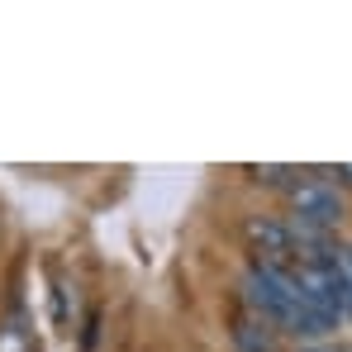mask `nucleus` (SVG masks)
<instances>
[{
	"instance_id": "f257e3e1",
	"label": "nucleus",
	"mask_w": 352,
	"mask_h": 352,
	"mask_svg": "<svg viewBox=\"0 0 352 352\" xmlns=\"http://www.w3.org/2000/svg\"><path fill=\"white\" fill-rule=\"evenodd\" d=\"M243 300H248V309H252L257 319H267L272 329H286V319H291L295 305H300L291 272L262 267V262L248 267V276H243Z\"/></svg>"
},
{
	"instance_id": "f03ea898",
	"label": "nucleus",
	"mask_w": 352,
	"mask_h": 352,
	"mask_svg": "<svg viewBox=\"0 0 352 352\" xmlns=\"http://www.w3.org/2000/svg\"><path fill=\"white\" fill-rule=\"evenodd\" d=\"M291 219L305 229L333 234L343 219V190L329 176H295L291 181Z\"/></svg>"
},
{
	"instance_id": "7ed1b4c3",
	"label": "nucleus",
	"mask_w": 352,
	"mask_h": 352,
	"mask_svg": "<svg viewBox=\"0 0 352 352\" xmlns=\"http://www.w3.org/2000/svg\"><path fill=\"white\" fill-rule=\"evenodd\" d=\"M243 234H248V243H252V262L291 272L295 252H291V224H286V219H267V214H252V219L243 224Z\"/></svg>"
},
{
	"instance_id": "20e7f679",
	"label": "nucleus",
	"mask_w": 352,
	"mask_h": 352,
	"mask_svg": "<svg viewBox=\"0 0 352 352\" xmlns=\"http://www.w3.org/2000/svg\"><path fill=\"white\" fill-rule=\"evenodd\" d=\"M234 348L238 352H276V329L248 309V314L234 319Z\"/></svg>"
},
{
	"instance_id": "39448f33",
	"label": "nucleus",
	"mask_w": 352,
	"mask_h": 352,
	"mask_svg": "<svg viewBox=\"0 0 352 352\" xmlns=\"http://www.w3.org/2000/svg\"><path fill=\"white\" fill-rule=\"evenodd\" d=\"M329 257H333V267H338V276H343V291H348V314H352V248H348V243H333V248H329Z\"/></svg>"
},
{
	"instance_id": "423d86ee",
	"label": "nucleus",
	"mask_w": 352,
	"mask_h": 352,
	"mask_svg": "<svg viewBox=\"0 0 352 352\" xmlns=\"http://www.w3.org/2000/svg\"><path fill=\"white\" fill-rule=\"evenodd\" d=\"M252 181H262V186H286L291 176H305L300 167H248Z\"/></svg>"
},
{
	"instance_id": "0eeeda50",
	"label": "nucleus",
	"mask_w": 352,
	"mask_h": 352,
	"mask_svg": "<svg viewBox=\"0 0 352 352\" xmlns=\"http://www.w3.org/2000/svg\"><path fill=\"white\" fill-rule=\"evenodd\" d=\"M0 352H34V343H29V333L19 324H5L0 329Z\"/></svg>"
},
{
	"instance_id": "6e6552de",
	"label": "nucleus",
	"mask_w": 352,
	"mask_h": 352,
	"mask_svg": "<svg viewBox=\"0 0 352 352\" xmlns=\"http://www.w3.org/2000/svg\"><path fill=\"white\" fill-rule=\"evenodd\" d=\"M333 176H338L343 186H352V162H343V167H338V172H333Z\"/></svg>"
},
{
	"instance_id": "1a4fd4ad",
	"label": "nucleus",
	"mask_w": 352,
	"mask_h": 352,
	"mask_svg": "<svg viewBox=\"0 0 352 352\" xmlns=\"http://www.w3.org/2000/svg\"><path fill=\"white\" fill-rule=\"evenodd\" d=\"M300 352H352V348H300Z\"/></svg>"
}]
</instances>
